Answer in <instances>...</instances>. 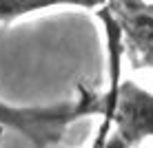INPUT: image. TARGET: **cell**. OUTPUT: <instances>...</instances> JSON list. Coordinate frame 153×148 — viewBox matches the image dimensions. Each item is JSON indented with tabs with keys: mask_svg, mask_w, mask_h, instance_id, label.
<instances>
[{
	"mask_svg": "<svg viewBox=\"0 0 153 148\" xmlns=\"http://www.w3.org/2000/svg\"><path fill=\"white\" fill-rule=\"evenodd\" d=\"M84 115H102L100 95L80 88V97L58 106L11 108L0 102V128H13L36 146H53L62 139L65 130Z\"/></svg>",
	"mask_w": 153,
	"mask_h": 148,
	"instance_id": "1",
	"label": "cell"
},
{
	"mask_svg": "<svg viewBox=\"0 0 153 148\" xmlns=\"http://www.w3.org/2000/svg\"><path fill=\"white\" fill-rule=\"evenodd\" d=\"M102 117L96 146H140L146 137H153V93L120 77L113 102Z\"/></svg>",
	"mask_w": 153,
	"mask_h": 148,
	"instance_id": "2",
	"label": "cell"
},
{
	"mask_svg": "<svg viewBox=\"0 0 153 148\" xmlns=\"http://www.w3.org/2000/svg\"><path fill=\"white\" fill-rule=\"evenodd\" d=\"M122 38V53L131 68H153V2L151 0H104Z\"/></svg>",
	"mask_w": 153,
	"mask_h": 148,
	"instance_id": "3",
	"label": "cell"
},
{
	"mask_svg": "<svg viewBox=\"0 0 153 148\" xmlns=\"http://www.w3.org/2000/svg\"><path fill=\"white\" fill-rule=\"evenodd\" d=\"M60 4L98 9L104 4V0H0V22L9 24L22 15L36 13L40 9H49V7H60Z\"/></svg>",
	"mask_w": 153,
	"mask_h": 148,
	"instance_id": "4",
	"label": "cell"
},
{
	"mask_svg": "<svg viewBox=\"0 0 153 148\" xmlns=\"http://www.w3.org/2000/svg\"><path fill=\"white\" fill-rule=\"evenodd\" d=\"M151 2H153V0H151Z\"/></svg>",
	"mask_w": 153,
	"mask_h": 148,
	"instance_id": "5",
	"label": "cell"
}]
</instances>
